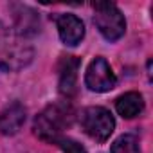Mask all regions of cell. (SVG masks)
<instances>
[{
    "instance_id": "obj_7",
    "label": "cell",
    "mask_w": 153,
    "mask_h": 153,
    "mask_svg": "<svg viewBox=\"0 0 153 153\" xmlns=\"http://www.w3.org/2000/svg\"><path fill=\"white\" fill-rule=\"evenodd\" d=\"M24 123H25V108L18 101L7 105L0 112V133H4V135L18 133Z\"/></svg>"
},
{
    "instance_id": "obj_9",
    "label": "cell",
    "mask_w": 153,
    "mask_h": 153,
    "mask_svg": "<svg viewBox=\"0 0 153 153\" xmlns=\"http://www.w3.org/2000/svg\"><path fill=\"white\" fill-rule=\"evenodd\" d=\"M115 110H117V114L123 115L124 119L137 117V115L144 110L142 96H140L139 92H126V94H123V96L115 101Z\"/></svg>"
},
{
    "instance_id": "obj_1",
    "label": "cell",
    "mask_w": 153,
    "mask_h": 153,
    "mask_svg": "<svg viewBox=\"0 0 153 153\" xmlns=\"http://www.w3.org/2000/svg\"><path fill=\"white\" fill-rule=\"evenodd\" d=\"M70 124L72 108L67 103H54L34 119V133L45 142H58Z\"/></svg>"
},
{
    "instance_id": "obj_6",
    "label": "cell",
    "mask_w": 153,
    "mask_h": 153,
    "mask_svg": "<svg viewBox=\"0 0 153 153\" xmlns=\"http://www.w3.org/2000/svg\"><path fill=\"white\" fill-rule=\"evenodd\" d=\"M56 25H58L59 38H61V42L65 45L74 47V45H78L85 36V25L76 15H70V13L58 15L56 16Z\"/></svg>"
},
{
    "instance_id": "obj_10",
    "label": "cell",
    "mask_w": 153,
    "mask_h": 153,
    "mask_svg": "<svg viewBox=\"0 0 153 153\" xmlns=\"http://www.w3.org/2000/svg\"><path fill=\"white\" fill-rule=\"evenodd\" d=\"M112 153H140V146H139V139L131 133L121 135L114 146H112Z\"/></svg>"
},
{
    "instance_id": "obj_3",
    "label": "cell",
    "mask_w": 153,
    "mask_h": 153,
    "mask_svg": "<svg viewBox=\"0 0 153 153\" xmlns=\"http://www.w3.org/2000/svg\"><path fill=\"white\" fill-rule=\"evenodd\" d=\"M94 24L108 42H117L126 31L124 16L114 2L94 4Z\"/></svg>"
},
{
    "instance_id": "obj_2",
    "label": "cell",
    "mask_w": 153,
    "mask_h": 153,
    "mask_svg": "<svg viewBox=\"0 0 153 153\" xmlns=\"http://www.w3.org/2000/svg\"><path fill=\"white\" fill-rule=\"evenodd\" d=\"M33 51L20 34L9 31L0 22V70H18L31 61Z\"/></svg>"
},
{
    "instance_id": "obj_5",
    "label": "cell",
    "mask_w": 153,
    "mask_h": 153,
    "mask_svg": "<svg viewBox=\"0 0 153 153\" xmlns=\"http://www.w3.org/2000/svg\"><path fill=\"white\" fill-rule=\"evenodd\" d=\"M85 83L94 92H108L115 87L117 78L105 58H96V59H92V63L87 68Z\"/></svg>"
},
{
    "instance_id": "obj_4",
    "label": "cell",
    "mask_w": 153,
    "mask_h": 153,
    "mask_svg": "<svg viewBox=\"0 0 153 153\" xmlns=\"http://www.w3.org/2000/svg\"><path fill=\"white\" fill-rule=\"evenodd\" d=\"M81 126L88 137L97 142H105L110 139L115 128L114 115L103 106H88L81 114Z\"/></svg>"
},
{
    "instance_id": "obj_11",
    "label": "cell",
    "mask_w": 153,
    "mask_h": 153,
    "mask_svg": "<svg viewBox=\"0 0 153 153\" xmlns=\"http://www.w3.org/2000/svg\"><path fill=\"white\" fill-rule=\"evenodd\" d=\"M59 148L63 149V153H87V149L74 139H68V137H61L59 140Z\"/></svg>"
},
{
    "instance_id": "obj_8",
    "label": "cell",
    "mask_w": 153,
    "mask_h": 153,
    "mask_svg": "<svg viewBox=\"0 0 153 153\" xmlns=\"http://www.w3.org/2000/svg\"><path fill=\"white\" fill-rule=\"evenodd\" d=\"M78 68H79V59L78 58H74V56L63 58L61 67H59V92L67 97H72L76 94Z\"/></svg>"
}]
</instances>
